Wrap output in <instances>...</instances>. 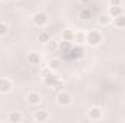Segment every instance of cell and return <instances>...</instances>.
<instances>
[{
    "instance_id": "cell-1",
    "label": "cell",
    "mask_w": 125,
    "mask_h": 123,
    "mask_svg": "<svg viewBox=\"0 0 125 123\" xmlns=\"http://www.w3.org/2000/svg\"><path fill=\"white\" fill-rule=\"evenodd\" d=\"M84 42L89 46H92V48L99 46L103 42V35H102V32L97 31V29H92V31H89L84 35Z\"/></svg>"
},
{
    "instance_id": "cell-2",
    "label": "cell",
    "mask_w": 125,
    "mask_h": 123,
    "mask_svg": "<svg viewBox=\"0 0 125 123\" xmlns=\"http://www.w3.org/2000/svg\"><path fill=\"white\" fill-rule=\"evenodd\" d=\"M55 100H57V104L58 106H61V107H67V106H70L71 103H73V97H71V94L68 91H58L57 94V97H55Z\"/></svg>"
},
{
    "instance_id": "cell-3",
    "label": "cell",
    "mask_w": 125,
    "mask_h": 123,
    "mask_svg": "<svg viewBox=\"0 0 125 123\" xmlns=\"http://www.w3.org/2000/svg\"><path fill=\"white\" fill-rule=\"evenodd\" d=\"M32 22H33L35 26L44 28V26L48 25V16H47V13H44V12H36V13L32 15Z\"/></svg>"
},
{
    "instance_id": "cell-4",
    "label": "cell",
    "mask_w": 125,
    "mask_h": 123,
    "mask_svg": "<svg viewBox=\"0 0 125 123\" xmlns=\"http://www.w3.org/2000/svg\"><path fill=\"white\" fill-rule=\"evenodd\" d=\"M87 117H89L92 122L102 120V117H103V110H102V107H99V106H92V107H89V110H87Z\"/></svg>"
},
{
    "instance_id": "cell-5",
    "label": "cell",
    "mask_w": 125,
    "mask_h": 123,
    "mask_svg": "<svg viewBox=\"0 0 125 123\" xmlns=\"http://www.w3.org/2000/svg\"><path fill=\"white\" fill-rule=\"evenodd\" d=\"M58 80H60V77H58L57 71H48V72L44 75V84H45L47 87H54Z\"/></svg>"
},
{
    "instance_id": "cell-6",
    "label": "cell",
    "mask_w": 125,
    "mask_h": 123,
    "mask_svg": "<svg viewBox=\"0 0 125 123\" xmlns=\"http://www.w3.org/2000/svg\"><path fill=\"white\" fill-rule=\"evenodd\" d=\"M12 88H13V83L9 78L1 77L0 78V94H7L12 91Z\"/></svg>"
},
{
    "instance_id": "cell-7",
    "label": "cell",
    "mask_w": 125,
    "mask_h": 123,
    "mask_svg": "<svg viewBox=\"0 0 125 123\" xmlns=\"http://www.w3.org/2000/svg\"><path fill=\"white\" fill-rule=\"evenodd\" d=\"M32 117H33V120L42 123V122H47V120L50 119V114H48V112H45V110H35L33 114H32Z\"/></svg>"
},
{
    "instance_id": "cell-8",
    "label": "cell",
    "mask_w": 125,
    "mask_h": 123,
    "mask_svg": "<svg viewBox=\"0 0 125 123\" xmlns=\"http://www.w3.org/2000/svg\"><path fill=\"white\" fill-rule=\"evenodd\" d=\"M67 57L71 58V60H79V58L83 57V49H82L80 46H73V48L70 49V52L67 54Z\"/></svg>"
},
{
    "instance_id": "cell-9",
    "label": "cell",
    "mask_w": 125,
    "mask_h": 123,
    "mask_svg": "<svg viewBox=\"0 0 125 123\" xmlns=\"http://www.w3.org/2000/svg\"><path fill=\"white\" fill-rule=\"evenodd\" d=\"M26 100H28V103H29V104L36 106V104H39V103H41V96H39V93H36V91H31V93H28Z\"/></svg>"
},
{
    "instance_id": "cell-10",
    "label": "cell",
    "mask_w": 125,
    "mask_h": 123,
    "mask_svg": "<svg viewBox=\"0 0 125 123\" xmlns=\"http://www.w3.org/2000/svg\"><path fill=\"white\" fill-rule=\"evenodd\" d=\"M41 61H42V58L38 52H29L28 54V64L29 65H39Z\"/></svg>"
},
{
    "instance_id": "cell-11",
    "label": "cell",
    "mask_w": 125,
    "mask_h": 123,
    "mask_svg": "<svg viewBox=\"0 0 125 123\" xmlns=\"http://www.w3.org/2000/svg\"><path fill=\"white\" fill-rule=\"evenodd\" d=\"M108 13H109V16L114 19V18H116V16H119V15L124 13V7H122V6H109Z\"/></svg>"
},
{
    "instance_id": "cell-12",
    "label": "cell",
    "mask_w": 125,
    "mask_h": 123,
    "mask_svg": "<svg viewBox=\"0 0 125 123\" xmlns=\"http://www.w3.org/2000/svg\"><path fill=\"white\" fill-rule=\"evenodd\" d=\"M112 18L109 16V13H102L99 18H97V22H99V25H102V26H109L111 23H112Z\"/></svg>"
},
{
    "instance_id": "cell-13",
    "label": "cell",
    "mask_w": 125,
    "mask_h": 123,
    "mask_svg": "<svg viewBox=\"0 0 125 123\" xmlns=\"http://www.w3.org/2000/svg\"><path fill=\"white\" fill-rule=\"evenodd\" d=\"M61 38H62V41L73 42L76 39V31H73V29H64L61 33Z\"/></svg>"
},
{
    "instance_id": "cell-14",
    "label": "cell",
    "mask_w": 125,
    "mask_h": 123,
    "mask_svg": "<svg viewBox=\"0 0 125 123\" xmlns=\"http://www.w3.org/2000/svg\"><path fill=\"white\" fill-rule=\"evenodd\" d=\"M112 23H114V26H115V28H118V29H125V15L122 13V15H119V16L114 18Z\"/></svg>"
},
{
    "instance_id": "cell-15",
    "label": "cell",
    "mask_w": 125,
    "mask_h": 123,
    "mask_svg": "<svg viewBox=\"0 0 125 123\" xmlns=\"http://www.w3.org/2000/svg\"><path fill=\"white\" fill-rule=\"evenodd\" d=\"M7 119H9V122H12V123H21L23 120V114L21 112H12L7 116Z\"/></svg>"
},
{
    "instance_id": "cell-16",
    "label": "cell",
    "mask_w": 125,
    "mask_h": 123,
    "mask_svg": "<svg viewBox=\"0 0 125 123\" xmlns=\"http://www.w3.org/2000/svg\"><path fill=\"white\" fill-rule=\"evenodd\" d=\"M60 67H61V61H60L58 58H52V60H50V61H48V65H47V68H48L50 71H58Z\"/></svg>"
},
{
    "instance_id": "cell-17",
    "label": "cell",
    "mask_w": 125,
    "mask_h": 123,
    "mask_svg": "<svg viewBox=\"0 0 125 123\" xmlns=\"http://www.w3.org/2000/svg\"><path fill=\"white\" fill-rule=\"evenodd\" d=\"M79 18H80L82 20H89V19H92V10H90L87 6H84V7L79 12Z\"/></svg>"
},
{
    "instance_id": "cell-18",
    "label": "cell",
    "mask_w": 125,
    "mask_h": 123,
    "mask_svg": "<svg viewBox=\"0 0 125 123\" xmlns=\"http://www.w3.org/2000/svg\"><path fill=\"white\" fill-rule=\"evenodd\" d=\"M73 48V42H68V41H62V42H60L58 44V49L61 51L62 54H68L70 52V49Z\"/></svg>"
},
{
    "instance_id": "cell-19",
    "label": "cell",
    "mask_w": 125,
    "mask_h": 123,
    "mask_svg": "<svg viewBox=\"0 0 125 123\" xmlns=\"http://www.w3.org/2000/svg\"><path fill=\"white\" fill-rule=\"evenodd\" d=\"M45 48H47L48 51H51V52H52V51H57V49H58V42L54 41V39H50V41L45 44Z\"/></svg>"
},
{
    "instance_id": "cell-20",
    "label": "cell",
    "mask_w": 125,
    "mask_h": 123,
    "mask_svg": "<svg viewBox=\"0 0 125 123\" xmlns=\"http://www.w3.org/2000/svg\"><path fill=\"white\" fill-rule=\"evenodd\" d=\"M38 39H39V42L41 44H47L50 39H51V36H50V33L48 32H45V31H42V32H39V36H38Z\"/></svg>"
},
{
    "instance_id": "cell-21",
    "label": "cell",
    "mask_w": 125,
    "mask_h": 123,
    "mask_svg": "<svg viewBox=\"0 0 125 123\" xmlns=\"http://www.w3.org/2000/svg\"><path fill=\"white\" fill-rule=\"evenodd\" d=\"M9 33V26L4 22H0V36H6Z\"/></svg>"
},
{
    "instance_id": "cell-22",
    "label": "cell",
    "mask_w": 125,
    "mask_h": 123,
    "mask_svg": "<svg viewBox=\"0 0 125 123\" xmlns=\"http://www.w3.org/2000/svg\"><path fill=\"white\" fill-rule=\"evenodd\" d=\"M52 88H54V90H57V91H61L62 88H64V81H62L61 78H60V80L57 81V84H55Z\"/></svg>"
},
{
    "instance_id": "cell-23",
    "label": "cell",
    "mask_w": 125,
    "mask_h": 123,
    "mask_svg": "<svg viewBox=\"0 0 125 123\" xmlns=\"http://www.w3.org/2000/svg\"><path fill=\"white\" fill-rule=\"evenodd\" d=\"M109 6H122V0H109Z\"/></svg>"
},
{
    "instance_id": "cell-24",
    "label": "cell",
    "mask_w": 125,
    "mask_h": 123,
    "mask_svg": "<svg viewBox=\"0 0 125 123\" xmlns=\"http://www.w3.org/2000/svg\"><path fill=\"white\" fill-rule=\"evenodd\" d=\"M90 1H92V0H80V3L83 4V7H84V6H89V4H90Z\"/></svg>"
},
{
    "instance_id": "cell-25",
    "label": "cell",
    "mask_w": 125,
    "mask_h": 123,
    "mask_svg": "<svg viewBox=\"0 0 125 123\" xmlns=\"http://www.w3.org/2000/svg\"><path fill=\"white\" fill-rule=\"evenodd\" d=\"M0 1H7V0H0Z\"/></svg>"
},
{
    "instance_id": "cell-26",
    "label": "cell",
    "mask_w": 125,
    "mask_h": 123,
    "mask_svg": "<svg viewBox=\"0 0 125 123\" xmlns=\"http://www.w3.org/2000/svg\"><path fill=\"white\" fill-rule=\"evenodd\" d=\"M13 1H16V0H13Z\"/></svg>"
}]
</instances>
